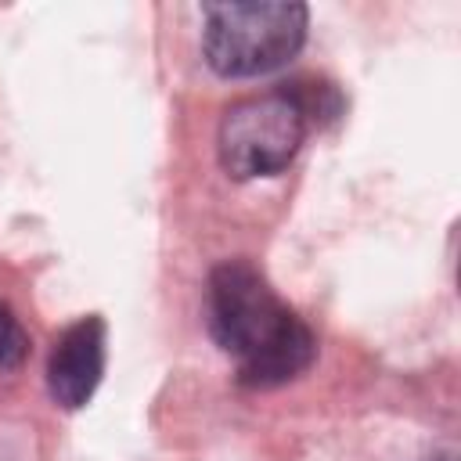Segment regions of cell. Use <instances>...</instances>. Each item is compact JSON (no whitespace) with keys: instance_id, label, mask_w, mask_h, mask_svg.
Listing matches in <instances>:
<instances>
[{"instance_id":"cell-1","label":"cell","mask_w":461,"mask_h":461,"mask_svg":"<svg viewBox=\"0 0 461 461\" xmlns=\"http://www.w3.org/2000/svg\"><path fill=\"white\" fill-rule=\"evenodd\" d=\"M205 324L216 346L234 360L238 382L249 389L292 382L317 353L310 324L245 259H227L209 274Z\"/></svg>"},{"instance_id":"cell-2","label":"cell","mask_w":461,"mask_h":461,"mask_svg":"<svg viewBox=\"0 0 461 461\" xmlns=\"http://www.w3.org/2000/svg\"><path fill=\"white\" fill-rule=\"evenodd\" d=\"M306 22L303 4H209L202 50L227 79L263 76L299 54Z\"/></svg>"},{"instance_id":"cell-3","label":"cell","mask_w":461,"mask_h":461,"mask_svg":"<svg viewBox=\"0 0 461 461\" xmlns=\"http://www.w3.org/2000/svg\"><path fill=\"white\" fill-rule=\"evenodd\" d=\"M310 130L306 112L288 86L241 97L220 119V166L234 180H256L281 173L303 148Z\"/></svg>"},{"instance_id":"cell-4","label":"cell","mask_w":461,"mask_h":461,"mask_svg":"<svg viewBox=\"0 0 461 461\" xmlns=\"http://www.w3.org/2000/svg\"><path fill=\"white\" fill-rule=\"evenodd\" d=\"M104 353H108V328L97 313L79 317L54 339L47 360V389L58 407L79 411L83 403H90L104 375Z\"/></svg>"},{"instance_id":"cell-5","label":"cell","mask_w":461,"mask_h":461,"mask_svg":"<svg viewBox=\"0 0 461 461\" xmlns=\"http://www.w3.org/2000/svg\"><path fill=\"white\" fill-rule=\"evenodd\" d=\"M25 357H29V335L18 324V317L0 303V367L14 371V367H22Z\"/></svg>"}]
</instances>
